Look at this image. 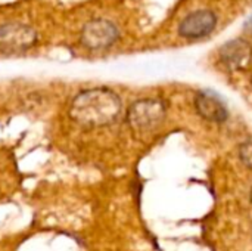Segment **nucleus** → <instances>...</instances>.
Masks as SVG:
<instances>
[{
    "label": "nucleus",
    "mask_w": 252,
    "mask_h": 251,
    "mask_svg": "<svg viewBox=\"0 0 252 251\" xmlns=\"http://www.w3.org/2000/svg\"><path fill=\"white\" fill-rule=\"evenodd\" d=\"M121 111L117 95L109 90H90L80 95L72 105V115L77 121L90 126L112 123Z\"/></svg>",
    "instance_id": "nucleus-1"
},
{
    "label": "nucleus",
    "mask_w": 252,
    "mask_h": 251,
    "mask_svg": "<svg viewBox=\"0 0 252 251\" xmlns=\"http://www.w3.org/2000/svg\"><path fill=\"white\" fill-rule=\"evenodd\" d=\"M165 118V105L159 99H142L131 105L128 123L137 132H148Z\"/></svg>",
    "instance_id": "nucleus-2"
},
{
    "label": "nucleus",
    "mask_w": 252,
    "mask_h": 251,
    "mask_svg": "<svg viewBox=\"0 0 252 251\" xmlns=\"http://www.w3.org/2000/svg\"><path fill=\"white\" fill-rule=\"evenodd\" d=\"M245 30H247V33L248 34H251L252 36V16L245 22Z\"/></svg>",
    "instance_id": "nucleus-9"
},
{
    "label": "nucleus",
    "mask_w": 252,
    "mask_h": 251,
    "mask_svg": "<svg viewBox=\"0 0 252 251\" xmlns=\"http://www.w3.org/2000/svg\"><path fill=\"white\" fill-rule=\"evenodd\" d=\"M35 40L32 30L24 25H4L0 28V52L15 53L25 50Z\"/></svg>",
    "instance_id": "nucleus-6"
},
{
    "label": "nucleus",
    "mask_w": 252,
    "mask_h": 251,
    "mask_svg": "<svg viewBox=\"0 0 252 251\" xmlns=\"http://www.w3.org/2000/svg\"><path fill=\"white\" fill-rule=\"evenodd\" d=\"M117 28L103 19L93 21L86 25L83 31V43L90 49H103L111 46L117 40Z\"/></svg>",
    "instance_id": "nucleus-7"
},
{
    "label": "nucleus",
    "mask_w": 252,
    "mask_h": 251,
    "mask_svg": "<svg viewBox=\"0 0 252 251\" xmlns=\"http://www.w3.org/2000/svg\"><path fill=\"white\" fill-rule=\"evenodd\" d=\"M217 15L210 9H199L189 13L179 25V34L185 38H202L214 31Z\"/></svg>",
    "instance_id": "nucleus-3"
},
{
    "label": "nucleus",
    "mask_w": 252,
    "mask_h": 251,
    "mask_svg": "<svg viewBox=\"0 0 252 251\" xmlns=\"http://www.w3.org/2000/svg\"><path fill=\"white\" fill-rule=\"evenodd\" d=\"M221 64L230 71L247 70L252 62V46L242 38H235L223 44L219 50Z\"/></svg>",
    "instance_id": "nucleus-4"
},
{
    "label": "nucleus",
    "mask_w": 252,
    "mask_h": 251,
    "mask_svg": "<svg viewBox=\"0 0 252 251\" xmlns=\"http://www.w3.org/2000/svg\"><path fill=\"white\" fill-rule=\"evenodd\" d=\"M239 158L241 161L252 170V141L251 142H244L239 148Z\"/></svg>",
    "instance_id": "nucleus-8"
},
{
    "label": "nucleus",
    "mask_w": 252,
    "mask_h": 251,
    "mask_svg": "<svg viewBox=\"0 0 252 251\" xmlns=\"http://www.w3.org/2000/svg\"><path fill=\"white\" fill-rule=\"evenodd\" d=\"M195 109L207 121L224 123L229 118V111L221 98L211 90H201L195 96Z\"/></svg>",
    "instance_id": "nucleus-5"
},
{
    "label": "nucleus",
    "mask_w": 252,
    "mask_h": 251,
    "mask_svg": "<svg viewBox=\"0 0 252 251\" xmlns=\"http://www.w3.org/2000/svg\"><path fill=\"white\" fill-rule=\"evenodd\" d=\"M251 203H252V189H251Z\"/></svg>",
    "instance_id": "nucleus-10"
}]
</instances>
